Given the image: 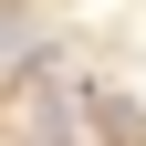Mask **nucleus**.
Returning <instances> with one entry per match:
<instances>
[{
  "mask_svg": "<svg viewBox=\"0 0 146 146\" xmlns=\"http://www.w3.org/2000/svg\"><path fill=\"white\" fill-rule=\"evenodd\" d=\"M84 115H94V136H104V146H146V104H125V94H104V84L84 94Z\"/></svg>",
  "mask_w": 146,
  "mask_h": 146,
  "instance_id": "1",
  "label": "nucleus"
}]
</instances>
